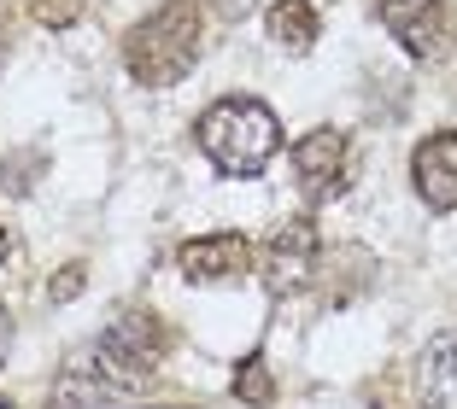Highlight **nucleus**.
<instances>
[{
  "mask_svg": "<svg viewBox=\"0 0 457 409\" xmlns=\"http://www.w3.org/2000/svg\"><path fill=\"white\" fill-rule=\"evenodd\" d=\"M205 47V18L194 0H159L141 24H129L123 36V70H129L141 88H176L200 65Z\"/></svg>",
  "mask_w": 457,
  "mask_h": 409,
  "instance_id": "f257e3e1",
  "label": "nucleus"
},
{
  "mask_svg": "<svg viewBox=\"0 0 457 409\" xmlns=\"http://www.w3.org/2000/svg\"><path fill=\"white\" fill-rule=\"evenodd\" d=\"M200 152L217 164L223 176H264V164L276 159V146H282V123L264 100L253 94H223L217 106H205L200 129H194Z\"/></svg>",
  "mask_w": 457,
  "mask_h": 409,
  "instance_id": "f03ea898",
  "label": "nucleus"
},
{
  "mask_svg": "<svg viewBox=\"0 0 457 409\" xmlns=\"http://www.w3.org/2000/svg\"><path fill=\"white\" fill-rule=\"evenodd\" d=\"M164 356H170V328H164L153 310H123V316L100 333L95 369L106 374L112 386H147Z\"/></svg>",
  "mask_w": 457,
  "mask_h": 409,
  "instance_id": "7ed1b4c3",
  "label": "nucleus"
},
{
  "mask_svg": "<svg viewBox=\"0 0 457 409\" xmlns=\"http://www.w3.org/2000/svg\"><path fill=\"white\" fill-rule=\"evenodd\" d=\"M317 258H323V234H317V223H305V217H299V223H282L276 234L264 240V251H258L264 292H270V299H294V292L317 275Z\"/></svg>",
  "mask_w": 457,
  "mask_h": 409,
  "instance_id": "20e7f679",
  "label": "nucleus"
},
{
  "mask_svg": "<svg viewBox=\"0 0 457 409\" xmlns=\"http://www.w3.org/2000/svg\"><path fill=\"white\" fill-rule=\"evenodd\" d=\"M294 176H299L305 205H328V199L352 182V146H346V135H340V129H311L305 141L294 146Z\"/></svg>",
  "mask_w": 457,
  "mask_h": 409,
  "instance_id": "39448f33",
  "label": "nucleus"
},
{
  "mask_svg": "<svg viewBox=\"0 0 457 409\" xmlns=\"http://www.w3.org/2000/svg\"><path fill=\"white\" fill-rule=\"evenodd\" d=\"M258 264V246L246 234H200L176 251V269L194 281V287H223V281H241Z\"/></svg>",
  "mask_w": 457,
  "mask_h": 409,
  "instance_id": "423d86ee",
  "label": "nucleus"
},
{
  "mask_svg": "<svg viewBox=\"0 0 457 409\" xmlns=\"http://www.w3.org/2000/svg\"><path fill=\"white\" fill-rule=\"evenodd\" d=\"M381 24L399 36L411 59H440L445 47V0H376Z\"/></svg>",
  "mask_w": 457,
  "mask_h": 409,
  "instance_id": "0eeeda50",
  "label": "nucleus"
},
{
  "mask_svg": "<svg viewBox=\"0 0 457 409\" xmlns=\"http://www.w3.org/2000/svg\"><path fill=\"white\" fill-rule=\"evenodd\" d=\"M411 182L428 211H457V135L440 129L411 152Z\"/></svg>",
  "mask_w": 457,
  "mask_h": 409,
  "instance_id": "6e6552de",
  "label": "nucleus"
},
{
  "mask_svg": "<svg viewBox=\"0 0 457 409\" xmlns=\"http://www.w3.org/2000/svg\"><path fill=\"white\" fill-rule=\"evenodd\" d=\"M270 41L282 47V53H311L317 47V36H323V18H317V6L311 0H276L264 18Z\"/></svg>",
  "mask_w": 457,
  "mask_h": 409,
  "instance_id": "1a4fd4ad",
  "label": "nucleus"
},
{
  "mask_svg": "<svg viewBox=\"0 0 457 409\" xmlns=\"http://www.w3.org/2000/svg\"><path fill=\"white\" fill-rule=\"evenodd\" d=\"M417 386H422V404H428V409H440V404L457 397V333H440V339L422 351Z\"/></svg>",
  "mask_w": 457,
  "mask_h": 409,
  "instance_id": "9d476101",
  "label": "nucleus"
},
{
  "mask_svg": "<svg viewBox=\"0 0 457 409\" xmlns=\"http://www.w3.org/2000/svg\"><path fill=\"white\" fill-rule=\"evenodd\" d=\"M106 374H59V380H54V392H47V404H41V409H106Z\"/></svg>",
  "mask_w": 457,
  "mask_h": 409,
  "instance_id": "9b49d317",
  "label": "nucleus"
},
{
  "mask_svg": "<svg viewBox=\"0 0 457 409\" xmlns=\"http://www.w3.org/2000/svg\"><path fill=\"white\" fill-rule=\"evenodd\" d=\"M88 6H95V0H29V18L47 24V29H71V24L88 18Z\"/></svg>",
  "mask_w": 457,
  "mask_h": 409,
  "instance_id": "f8f14e48",
  "label": "nucleus"
},
{
  "mask_svg": "<svg viewBox=\"0 0 457 409\" xmlns=\"http://www.w3.org/2000/svg\"><path fill=\"white\" fill-rule=\"evenodd\" d=\"M235 397H241V404H270V369L264 363H258V356H246L241 369H235Z\"/></svg>",
  "mask_w": 457,
  "mask_h": 409,
  "instance_id": "ddd939ff",
  "label": "nucleus"
},
{
  "mask_svg": "<svg viewBox=\"0 0 457 409\" xmlns=\"http://www.w3.org/2000/svg\"><path fill=\"white\" fill-rule=\"evenodd\" d=\"M212 12L235 24V18H246V12H253V0H212Z\"/></svg>",
  "mask_w": 457,
  "mask_h": 409,
  "instance_id": "4468645a",
  "label": "nucleus"
},
{
  "mask_svg": "<svg viewBox=\"0 0 457 409\" xmlns=\"http://www.w3.org/2000/svg\"><path fill=\"white\" fill-rule=\"evenodd\" d=\"M82 287V269H65V275L54 281V299H65V292H77Z\"/></svg>",
  "mask_w": 457,
  "mask_h": 409,
  "instance_id": "2eb2a0df",
  "label": "nucleus"
},
{
  "mask_svg": "<svg viewBox=\"0 0 457 409\" xmlns=\"http://www.w3.org/2000/svg\"><path fill=\"white\" fill-rule=\"evenodd\" d=\"M6 333H12V316H6V304H0V345H6Z\"/></svg>",
  "mask_w": 457,
  "mask_h": 409,
  "instance_id": "dca6fc26",
  "label": "nucleus"
},
{
  "mask_svg": "<svg viewBox=\"0 0 457 409\" xmlns=\"http://www.w3.org/2000/svg\"><path fill=\"white\" fill-rule=\"evenodd\" d=\"M0 65H6V29H0Z\"/></svg>",
  "mask_w": 457,
  "mask_h": 409,
  "instance_id": "f3484780",
  "label": "nucleus"
},
{
  "mask_svg": "<svg viewBox=\"0 0 457 409\" xmlns=\"http://www.w3.org/2000/svg\"><path fill=\"white\" fill-rule=\"evenodd\" d=\"M0 258H6V228H0Z\"/></svg>",
  "mask_w": 457,
  "mask_h": 409,
  "instance_id": "a211bd4d",
  "label": "nucleus"
},
{
  "mask_svg": "<svg viewBox=\"0 0 457 409\" xmlns=\"http://www.w3.org/2000/svg\"><path fill=\"white\" fill-rule=\"evenodd\" d=\"M0 409H12V404H6V397H0Z\"/></svg>",
  "mask_w": 457,
  "mask_h": 409,
  "instance_id": "6ab92c4d",
  "label": "nucleus"
}]
</instances>
